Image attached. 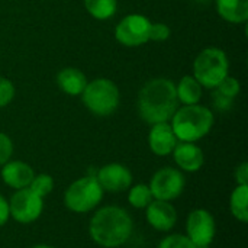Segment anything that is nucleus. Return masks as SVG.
I'll list each match as a JSON object with an SVG mask.
<instances>
[{"instance_id": "1", "label": "nucleus", "mask_w": 248, "mask_h": 248, "mask_svg": "<svg viewBox=\"0 0 248 248\" xmlns=\"http://www.w3.org/2000/svg\"><path fill=\"white\" fill-rule=\"evenodd\" d=\"M137 108L140 118L150 125L169 122L179 109L174 81L163 77L148 80L140 89Z\"/></svg>"}, {"instance_id": "2", "label": "nucleus", "mask_w": 248, "mask_h": 248, "mask_svg": "<svg viewBox=\"0 0 248 248\" xmlns=\"http://www.w3.org/2000/svg\"><path fill=\"white\" fill-rule=\"evenodd\" d=\"M132 218L119 206H105L90 219L89 232L92 240L105 248L124 246L132 234Z\"/></svg>"}, {"instance_id": "3", "label": "nucleus", "mask_w": 248, "mask_h": 248, "mask_svg": "<svg viewBox=\"0 0 248 248\" xmlns=\"http://www.w3.org/2000/svg\"><path fill=\"white\" fill-rule=\"evenodd\" d=\"M171 121V128L176 138L182 142H196L206 137L215 122L209 108L202 105H183L179 108Z\"/></svg>"}, {"instance_id": "4", "label": "nucleus", "mask_w": 248, "mask_h": 248, "mask_svg": "<svg viewBox=\"0 0 248 248\" xmlns=\"http://www.w3.org/2000/svg\"><path fill=\"white\" fill-rule=\"evenodd\" d=\"M230 61L224 49L208 46L193 61V77L205 89H215L228 74Z\"/></svg>"}, {"instance_id": "5", "label": "nucleus", "mask_w": 248, "mask_h": 248, "mask_svg": "<svg viewBox=\"0 0 248 248\" xmlns=\"http://www.w3.org/2000/svg\"><path fill=\"white\" fill-rule=\"evenodd\" d=\"M84 106L96 116H110L121 103V92L115 81L100 77L87 83L81 93Z\"/></svg>"}, {"instance_id": "6", "label": "nucleus", "mask_w": 248, "mask_h": 248, "mask_svg": "<svg viewBox=\"0 0 248 248\" xmlns=\"http://www.w3.org/2000/svg\"><path fill=\"white\" fill-rule=\"evenodd\" d=\"M105 190L99 185L96 176H84L73 182L65 193V206L76 214H86L93 211L103 199Z\"/></svg>"}, {"instance_id": "7", "label": "nucleus", "mask_w": 248, "mask_h": 248, "mask_svg": "<svg viewBox=\"0 0 248 248\" xmlns=\"http://www.w3.org/2000/svg\"><path fill=\"white\" fill-rule=\"evenodd\" d=\"M186 186V180L182 171L173 167H163L154 173L148 185L153 198L157 201H174L177 199Z\"/></svg>"}, {"instance_id": "8", "label": "nucleus", "mask_w": 248, "mask_h": 248, "mask_svg": "<svg viewBox=\"0 0 248 248\" xmlns=\"http://www.w3.org/2000/svg\"><path fill=\"white\" fill-rule=\"evenodd\" d=\"M151 22L140 13L125 16L115 28V38L124 46H141L150 41Z\"/></svg>"}, {"instance_id": "9", "label": "nucleus", "mask_w": 248, "mask_h": 248, "mask_svg": "<svg viewBox=\"0 0 248 248\" xmlns=\"http://www.w3.org/2000/svg\"><path fill=\"white\" fill-rule=\"evenodd\" d=\"M44 211V199L33 193L29 187L16 190V193L10 198L9 212L10 218H13L19 224H31L36 221Z\"/></svg>"}, {"instance_id": "10", "label": "nucleus", "mask_w": 248, "mask_h": 248, "mask_svg": "<svg viewBox=\"0 0 248 248\" xmlns=\"http://www.w3.org/2000/svg\"><path fill=\"white\" fill-rule=\"evenodd\" d=\"M187 238L196 248H209L217 234L215 219L206 209H195L189 214L186 221Z\"/></svg>"}, {"instance_id": "11", "label": "nucleus", "mask_w": 248, "mask_h": 248, "mask_svg": "<svg viewBox=\"0 0 248 248\" xmlns=\"http://www.w3.org/2000/svg\"><path fill=\"white\" fill-rule=\"evenodd\" d=\"M96 179L102 189L110 193L128 190L132 185V173L128 167L119 163H110L100 167Z\"/></svg>"}, {"instance_id": "12", "label": "nucleus", "mask_w": 248, "mask_h": 248, "mask_svg": "<svg viewBox=\"0 0 248 248\" xmlns=\"http://www.w3.org/2000/svg\"><path fill=\"white\" fill-rule=\"evenodd\" d=\"M177 142L179 140L176 138L173 128L169 122H160V124L151 125V129L148 134V145H150V150L155 155L166 157L171 154Z\"/></svg>"}, {"instance_id": "13", "label": "nucleus", "mask_w": 248, "mask_h": 248, "mask_svg": "<svg viewBox=\"0 0 248 248\" xmlns=\"http://www.w3.org/2000/svg\"><path fill=\"white\" fill-rule=\"evenodd\" d=\"M145 209H147V221L154 230L167 232L176 225L177 212L171 203L166 201L154 199Z\"/></svg>"}, {"instance_id": "14", "label": "nucleus", "mask_w": 248, "mask_h": 248, "mask_svg": "<svg viewBox=\"0 0 248 248\" xmlns=\"http://www.w3.org/2000/svg\"><path fill=\"white\" fill-rule=\"evenodd\" d=\"M171 154H173L174 163L183 171H189V173L199 171L202 169L203 163H205L203 151L195 142H182V141H179Z\"/></svg>"}, {"instance_id": "15", "label": "nucleus", "mask_w": 248, "mask_h": 248, "mask_svg": "<svg viewBox=\"0 0 248 248\" xmlns=\"http://www.w3.org/2000/svg\"><path fill=\"white\" fill-rule=\"evenodd\" d=\"M1 180L4 185H7L9 187L15 189V190H20L25 187H29L32 179L35 177L33 169L23 163V161H7L6 164L1 166V171H0Z\"/></svg>"}, {"instance_id": "16", "label": "nucleus", "mask_w": 248, "mask_h": 248, "mask_svg": "<svg viewBox=\"0 0 248 248\" xmlns=\"http://www.w3.org/2000/svg\"><path fill=\"white\" fill-rule=\"evenodd\" d=\"M89 80L86 74L76 67H65L57 74V84L68 96H81Z\"/></svg>"}, {"instance_id": "17", "label": "nucleus", "mask_w": 248, "mask_h": 248, "mask_svg": "<svg viewBox=\"0 0 248 248\" xmlns=\"http://www.w3.org/2000/svg\"><path fill=\"white\" fill-rule=\"evenodd\" d=\"M217 12L230 23H244L248 19V0H217Z\"/></svg>"}, {"instance_id": "18", "label": "nucleus", "mask_w": 248, "mask_h": 248, "mask_svg": "<svg viewBox=\"0 0 248 248\" xmlns=\"http://www.w3.org/2000/svg\"><path fill=\"white\" fill-rule=\"evenodd\" d=\"M177 99L183 105H198L203 94V87L193 76H183L176 84Z\"/></svg>"}, {"instance_id": "19", "label": "nucleus", "mask_w": 248, "mask_h": 248, "mask_svg": "<svg viewBox=\"0 0 248 248\" xmlns=\"http://www.w3.org/2000/svg\"><path fill=\"white\" fill-rule=\"evenodd\" d=\"M230 209L235 219L240 222L248 221V185H241L232 190L230 198Z\"/></svg>"}, {"instance_id": "20", "label": "nucleus", "mask_w": 248, "mask_h": 248, "mask_svg": "<svg viewBox=\"0 0 248 248\" xmlns=\"http://www.w3.org/2000/svg\"><path fill=\"white\" fill-rule=\"evenodd\" d=\"M89 15L97 20H108L118 10V0H83Z\"/></svg>"}, {"instance_id": "21", "label": "nucleus", "mask_w": 248, "mask_h": 248, "mask_svg": "<svg viewBox=\"0 0 248 248\" xmlns=\"http://www.w3.org/2000/svg\"><path fill=\"white\" fill-rule=\"evenodd\" d=\"M153 201H154L153 193H151V190H150V187L147 185H135V186L129 187L128 202H129L131 206H134L137 209H144Z\"/></svg>"}, {"instance_id": "22", "label": "nucleus", "mask_w": 248, "mask_h": 248, "mask_svg": "<svg viewBox=\"0 0 248 248\" xmlns=\"http://www.w3.org/2000/svg\"><path fill=\"white\" fill-rule=\"evenodd\" d=\"M29 189L44 199L45 196H48L52 192L54 179L49 174H38V176H35L32 179V182L29 185Z\"/></svg>"}, {"instance_id": "23", "label": "nucleus", "mask_w": 248, "mask_h": 248, "mask_svg": "<svg viewBox=\"0 0 248 248\" xmlns=\"http://www.w3.org/2000/svg\"><path fill=\"white\" fill-rule=\"evenodd\" d=\"M212 90L218 92L221 96H224V97H227V99H230V100H234V99L240 94V92H241V84H240V81H238L235 77L227 76V77H225L215 89H212Z\"/></svg>"}, {"instance_id": "24", "label": "nucleus", "mask_w": 248, "mask_h": 248, "mask_svg": "<svg viewBox=\"0 0 248 248\" xmlns=\"http://www.w3.org/2000/svg\"><path fill=\"white\" fill-rule=\"evenodd\" d=\"M158 248H196L195 244L182 234H173V235H167L166 238H163L158 244Z\"/></svg>"}, {"instance_id": "25", "label": "nucleus", "mask_w": 248, "mask_h": 248, "mask_svg": "<svg viewBox=\"0 0 248 248\" xmlns=\"http://www.w3.org/2000/svg\"><path fill=\"white\" fill-rule=\"evenodd\" d=\"M15 94H16L15 84L7 77L0 76V109L6 108L15 99Z\"/></svg>"}, {"instance_id": "26", "label": "nucleus", "mask_w": 248, "mask_h": 248, "mask_svg": "<svg viewBox=\"0 0 248 248\" xmlns=\"http://www.w3.org/2000/svg\"><path fill=\"white\" fill-rule=\"evenodd\" d=\"M170 28L166 25V23H161V22H157V23H151V28H150V41H154V42H163V41H167L170 38Z\"/></svg>"}, {"instance_id": "27", "label": "nucleus", "mask_w": 248, "mask_h": 248, "mask_svg": "<svg viewBox=\"0 0 248 248\" xmlns=\"http://www.w3.org/2000/svg\"><path fill=\"white\" fill-rule=\"evenodd\" d=\"M12 154H13V142H12V140L6 134L0 132V167L10 160Z\"/></svg>"}, {"instance_id": "28", "label": "nucleus", "mask_w": 248, "mask_h": 248, "mask_svg": "<svg viewBox=\"0 0 248 248\" xmlns=\"http://www.w3.org/2000/svg\"><path fill=\"white\" fill-rule=\"evenodd\" d=\"M235 182L238 186L248 185V163H241L235 170Z\"/></svg>"}, {"instance_id": "29", "label": "nucleus", "mask_w": 248, "mask_h": 248, "mask_svg": "<svg viewBox=\"0 0 248 248\" xmlns=\"http://www.w3.org/2000/svg\"><path fill=\"white\" fill-rule=\"evenodd\" d=\"M10 218V212H9V202L4 199V196L0 195V227H3Z\"/></svg>"}, {"instance_id": "30", "label": "nucleus", "mask_w": 248, "mask_h": 248, "mask_svg": "<svg viewBox=\"0 0 248 248\" xmlns=\"http://www.w3.org/2000/svg\"><path fill=\"white\" fill-rule=\"evenodd\" d=\"M32 248H54V247H49V246H44V244H41V246H35V247Z\"/></svg>"}]
</instances>
